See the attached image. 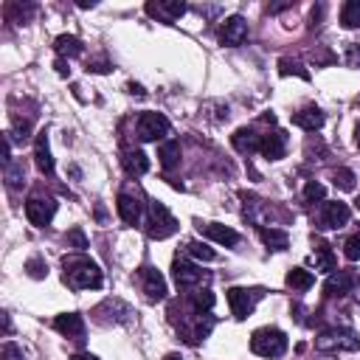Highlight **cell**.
Listing matches in <instances>:
<instances>
[{
    "mask_svg": "<svg viewBox=\"0 0 360 360\" xmlns=\"http://www.w3.org/2000/svg\"><path fill=\"white\" fill-rule=\"evenodd\" d=\"M62 267H65V284L70 290H98L104 276L98 270L96 262L84 259V256H65L62 259Z\"/></svg>",
    "mask_w": 360,
    "mask_h": 360,
    "instance_id": "6da1fadb",
    "label": "cell"
},
{
    "mask_svg": "<svg viewBox=\"0 0 360 360\" xmlns=\"http://www.w3.org/2000/svg\"><path fill=\"white\" fill-rule=\"evenodd\" d=\"M250 352L259 357H281L287 352V335L276 326H262L250 335Z\"/></svg>",
    "mask_w": 360,
    "mask_h": 360,
    "instance_id": "7a4b0ae2",
    "label": "cell"
},
{
    "mask_svg": "<svg viewBox=\"0 0 360 360\" xmlns=\"http://www.w3.org/2000/svg\"><path fill=\"white\" fill-rule=\"evenodd\" d=\"M315 349L318 352H357L360 349V338L346 326L343 329L332 326V329H323L315 338Z\"/></svg>",
    "mask_w": 360,
    "mask_h": 360,
    "instance_id": "3957f363",
    "label": "cell"
},
{
    "mask_svg": "<svg viewBox=\"0 0 360 360\" xmlns=\"http://www.w3.org/2000/svg\"><path fill=\"white\" fill-rule=\"evenodd\" d=\"M174 231H177V219L172 217V211L163 202L152 200L149 202V217H146V236L160 242V239H169Z\"/></svg>",
    "mask_w": 360,
    "mask_h": 360,
    "instance_id": "277c9868",
    "label": "cell"
},
{
    "mask_svg": "<svg viewBox=\"0 0 360 360\" xmlns=\"http://www.w3.org/2000/svg\"><path fill=\"white\" fill-rule=\"evenodd\" d=\"M172 276H174V284H177L180 290H197V287L205 281V273H202L194 262H188L186 256H174V262H172Z\"/></svg>",
    "mask_w": 360,
    "mask_h": 360,
    "instance_id": "5b68a950",
    "label": "cell"
},
{
    "mask_svg": "<svg viewBox=\"0 0 360 360\" xmlns=\"http://www.w3.org/2000/svg\"><path fill=\"white\" fill-rule=\"evenodd\" d=\"M262 298V290H245V287H231L228 290V304H231V315L236 321H245L253 309L256 301Z\"/></svg>",
    "mask_w": 360,
    "mask_h": 360,
    "instance_id": "8992f818",
    "label": "cell"
},
{
    "mask_svg": "<svg viewBox=\"0 0 360 360\" xmlns=\"http://www.w3.org/2000/svg\"><path fill=\"white\" fill-rule=\"evenodd\" d=\"M172 129L169 118L163 112H141L138 115V138L141 141H158V138H166Z\"/></svg>",
    "mask_w": 360,
    "mask_h": 360,
    "instance_id": "52a82bcc",
    "label": "cell"
},
{
    "mask_svg": "<svg viewBox=\"0 0 360 360\" xmlns=\"http://www.w3.org/2000/svg\"><path fill=\"white\" fill-rule=\"evenodd\" d=\"M349 217H352V208H349L346 202L329 200V202H323L321 211H318V225L326 228V231H338V228H343V225L349 222Z\"/></svg>",
    "mask_w": 360,
    "mask_h": 360,
    "instance_id": "ba28073f",
    "label": "cell"
},
{
    "mask_svg": "<svg viewBox=\"0 0 360 360\" xmlns=\"http://www.w3.org/2000/svg\"><path fill=\"white\" fill-rule=\"evenodd\" d=\"M53 214H56V202H53L51 197H31V200L25 202V217H28V222L37 225V228H45V225L53 219Z\"/></svg>",
    "mask_w": 360,
    "mask_h": 360,
    "instance_id": "9c48e42d",
    "label": "cell"
},
{
    "mask_svg": "<svg viewBox=\"0 0 360 360\" xmlns=\"http://www.w3.org/2000/svg\"><path fill=\"white\" fill-rule=\"evenodd\" d=\"M354 290H357V276H354L352 270H338V273H332V276L326 278V284H323L326 298H343V295H349V292H354Z\"/></svg>",
    "mask_w": 360,
    "mask_h": 360,
    "instance_id": "30bf717a",
    "label": "cell"
},
{
    "mask_svg": "<svg viewBox=\"0 0 360 360\" xmlns=\"http://www.w3.org/2000/svg\"><path fill=\"white\" fill-rule=\"evenodd\" d=\"M146 14L160 20V22H177L183 14H186V3L183 0H152L146 3Z\"/></svg>",
    "mask_w": 360,
    "mask_h": 360,
    "instance_id": "8fae6325",
    "label": "cell"
},
{
    "mask_svg": "<svg viewBox=\"0 0 360 360\" xmlns=\"http://www.w3.org/2000/svg\"><path fill=\"white\" fill-rule=\"evenodd\" d=\"M248 39V22H245V17H239V14H233V17H228L222 25H219V42L222 45H242Z\"/></svg>",
    "mask_w": 360,
    "mask_h": 360,
    "instance_id": "7c38bea8",
    "label": "cell"
},
{
    "mask_svg": "<svg viewBox=\"0 0 360 360\" xmlns=\"http://www.w3.org/2000/svg\"><path fill=\"white\" fill-rule=\"evenodd\" d=\"M259 152L267 158V160H281L287 155V132L284 129H273V132H264L262 135V146Z\"/></svg>",
    "mask_w": 360,
    "mask_h": 360,
    "instance_id": "4fadbf2b",
    "label": "cell"
},
{
    "mask_svg": "<svg viewBox=\"0 0 360 360\" xmlns=\"http://www.w3.org/2000/svg\"><path fill=\"white\" fill-rule=\"evenodd\" d=\"M53 329L65 338H73V340H82L84 338V318L79 312H62L53 318Z\"/></svg>",
    "mask_w": 360,
    "mask_h": 360,
    "instance_id": "5bb4252c",
    "label": "cell"
},
{
    "mask_svg": "<svg viewBox=\"0 0 360 360\" xmlns=\"http://www.w3.org/2000/svg\"><path fill=\"white\" fill-rule=\"evenodd\" d=\"M141 284L149 301H160L166 295V278L155 267H141Z\"/></svg>",
    "mask_w": 360,
    "mask_h": 360,
    "instance_id": "9a60e30c",
    "label": "cell"
},
{
    "mask_svg": "<svg viewBox=\"0 0 360 360\" xmlns=\"http://www.w3.org/2000/svg\"><path fill=\"white\" fill-rule=\"evenodd\" d=\"M323 121H326V115H323V110H321V107H315V104H307V107H301V110L292 115V124H295V127H301V129H307V132L321 129V127H323Z\"/></svg>",
    "mask_w": 360,
    "mask_h": 360,
    "instance_id": "2e32d148",
    "label": "cell"
},
{
    "mask_svg": "<svg viewBox=\"0 0 360 360\" xmlns=\"http://www.w3.org/2000/svg\"><path fill=\"white\" fill-rule=\"evenodd\" d=\"M231 143H233V149H236L239 155H253V152H259V146H262V135H256V129H250V127H239V129L231 135Z\"/></svg>",
    "mask_w": 360,
    "mask_h": 360,
    "instance_id": "e0dca14e",
    "label": "cell"
},
{
    "mask_svg": "<svg viewBox=\"0 0 360 360\" xmlns=\"http://www.w3.org/2000/svg\"><path fill=\"white\" fill-rule=\"evenodd\" d=\"M197 228L202 231V236H208V239H214V242H219L225 248H233L239 242V233L233 228L222 225V222H205V225H197Z\"/></svg>",
    "mask_w": 360,
    "mask_h": 360,
    "instance_id": "ac0fdd59",
    "label": "cell"
},
{
    "mask_svg": "<svg viewBox=\"0 0 360 360\" xmlns=\"http://www.w3.org/2000/svg\"><path fill=\"white\" fill-rule=\"evenodd\" d=\"M34 163L42 174H51L53 172V158H51V146H48V132H37V141H34Z\"/></svg>",
    "mask_w": 360,
    "mask_h": 360,
    "instance_id": "d6986e66",
    "label": "cell"
},
{
    "mask_svg": "<svg viewBox=\"0 0 360 360\" xmlns=\"http://www.w3.org/2000/svg\"><path fill=\"white\" fill-rule=\"evenodd\" d=\"M115 208H118V217H121L127 225H138V222H141V202H138V197L121 191L118 200H115Z\"/></svg>",
    "mask_w": 360,
    "mask_h": 360,
    "instance_id": "ffe728a7",
    "label": "cell"
},
{
    "mask_svg": "<svg viewBox=\"0 0 360 360\" xmlns=\"http://www.w3.org/2000/svg\"><path fill=\"white\" fill-rule=\"evenodd\" d=\"M312 262H315V270H321V273H335V253H332V245L323 242V239H315V242H312Z\"/></svg>",
    "mask_w": 360,
    "mask_h": 360,
    "instance_id": "44dd1931",
    "label": "cell"
},
{
    "mask_svg": "<svg viewBox=\"0 0 360 360\" xmlns=\"http://www.w3.org/2000/svg\"><path fill=\"white\" fill-rule=\"evenodd\" d=\"M121 160H124L127 174H146V172H149V158H146L141 149H127Z\"/></svg>",
    "mask_w": 360,
    "mask_h": 360,
    "instance_id": "7402d4cb",
    "label": "cell"
},
{
    "mask_svg": "<svg viewBox=\"0 0 360 360\" xmlns=\"http://www.w3.org/2000/svg\"><path fill=\"white\" fill-rule=\"evenodd\" d=\"M312 284H315V276H312L309 270H304V267H292V270L287 273V287H290L292 292H307Z\"/></svg>",
    "mask_w": 360,
    "mask_h": 360,
    "instance_id": "603a6c76",
    "label": "cell"
},
{
    "mask_svg": "<svg viewBox=\"0 0 360 360\" xmlns=\"http://www.w3.org/2000/svg\"><path fill=\"white\" fill-rule=\"evenodd\" d=\"M259 236L270 250H287V245H290V236L281 228H259Z\"/></svg>",
    "mask_w": 360,
    "mask_h": 360,
    "instance_id": "cb8c5ba5",
    "label": "cell"
},
{
    "mask_svg": "<svg viewBox=\"0 0 360 360\" xmlns=\"http://www.w3.org/2000/svg\"><path fill=\"white\" fill-rule=\"evenodd\" d=\"M53 48H56V53L59 56H79L82 51H84V45H82V39L79 37H73V34H62V37H56V42H53Z\"/></svg>",
    "mask_w": 360,
    "mask_h": 360,
    "instance_id": "d4e9b609",
    "label": "cell"
},
{
    "mask_svg": "<svg viewBox=\"0 0 360 360\" xmlns=\"http://www.w3.org/2000/svg\"><path fill=\"white\" fill-rule=\"evenodd\" d=\"M158 158H160V166L169 172L180 163V141H163L160 149H158Z\"/></svg>",
    "mask_w": 360,
    "mask_h": 360,
    "instance_id": "484cf974",
    "label": "cell"
},
{
    "mask_svg": "<svg viewBox=\"0 0 360 360\" xmlns=\"http://www.w3.org/2000/svg\"><path fill=\"white\" fill-rule=\"evenodd\" d=\"M188 301H191V309H194V312H211V307H214V292H211L208 287H197V290L188 295Z\"/></svg>",
    "mask_w": 360,
    "mask_h": 360,
    "instance_id": "4316f807",
    "label": "cell"
},
{
    "mask_svg": "<svg viewBox=\"0 0 360 360\" xmlns=\"http://www.w3.org/2000/svg\"><path fill=\"white\" fill-rule=\"evenodd\" d=\"M340 25L343 28H360V0H349L340 6Z\"/></svg>",
    "mask_w": 360,
    "mask_h": 360,
    "instance_id": "83f0119b",
    "label": "cell"
},
{
    "mask_svg": "<svg viewBox=\"0 0 360 360\" xmlns=\"http://www.w3.org/2000/svg\"><path fill=\"white\" fill-rule=\"evenodd\" d=\"M37 11V6L34 3H8L6 6V17H8V22H28V17Z\"/></svg>",
    "mask_w": 360,
    "mask_h": 360,
    "instance_id": "f1b7e54d",
    "label": "cell"
},
{
    "mask_svg": "<svg viewBox=\"0 0 360 360\" xmlns=\"http://www.w3.org/2000/svg\"><path fill=\"white\" fill-rule=\"evenodd\" d=\"M3 177H6V183H8L11 188H20V186L25 183V166H22V160H11V163L6 166V172H3Z\"/></svg>",
    "mask_w": 360,
    "mask_h": 360,
    "instance_id": "f546056e",
    "label": "cell"
},
{
    "mask_svg": "<svg viewBox=\"0 0 360 360\" xmlns=\"http://www.w3.org/2000/svg\"><path fill=\"white\" fill-rule=\"evenodd\" d=\"M186 248H188V253H191L194 259H200V262H214V259H217V253H214L205 242H197V239H194V242H188Z\"/></svg>",
    "mask_w": 360,
    "mask_h": 360,
    "instance_id": "4dcf8cb0",
    "label": "cell"
},
{
    "mask_svg": "<svg viewBox=\"0 0 360 360\" xmlns=\"http://www.w3.org/2000/svg\"><path fill=\"white\" fill-rule=\"evenodd\" d=\"M343 256L349 262H360V231H354L346 242H343Z\"/></svg>",
    "mask_w": 360,
    "mask_h": 360,
    "instance_id": "1f68e13d",
    "label": "cell"
},
{
    "mask_svg": "<svg viewBox=\"0 0 360 360\" xmlns=\"http://www.w3.org/2000/svg\"><path fill=\"white\" fill-rule=\"evenodd\" d=\"M326 197V188L321 186V183H315V180H309L307 186H304V202H318V200H323Z\"/></svg>",
    "mask_w": 360,
    "mask_h": 360,
    "instance_id": "d6a6232c",
    "label": "cell"
},
{
    "mask_svg": "<svg viewBox=\"0 0 360 360\" xmlns=\"http://www.w3.org/2000/svg\"><path fill=\"white\" fill-rule=\"evenodd\" d=\"M278 73H281V76L295 73V76H301V79H307V76H309L307 70H301V65H298L295 59H281V62H278Z\"/></svg>",
    "mask_w": 360,
    "mask_h": 360,
    "instance_id": "836d02e7",
    "label": "cell"
},
{
    "mask_svg": "<svg viewBox=\"0 0 360 360\" xmlns=\"http://www.w3.org/2000/svg\"><path fill=\"white\" fill-rule=\"evenodd\" d=\"M6 135H8V141L25 143V141H28V121H20V118H14V129H11V132H6Z\"/></svg>",
    "mask_w": 360,
    "mask_h": 360,
    "instance_id": "e575fe53",
    "label": "cell"
},
{
    "mask_svg": "<svg viewBox=\"0 0 360 360\" xmlns=\"http://www.w3.org/2000/svg\"><path fill=\"white\" fill-rule=\"evenodd\" d=\"M335 186H340L343 191H352L354 188V174L349 172V169H335Z\"/></svg>",
    "mask_w": 360,
    "mask_h": 360,
    "instance_id": "d590c367",
    "label": "cell"
},
{
    "mask_svg": "<svg viewBox=\"0 0 360 360\" xmlns=\"http://www.w3.org/2000/svg\"><path fill=\"white\" fill-rule=\"evenodd\" d=\"M68 248H73V250H87V236L82 233V228H73L70 233H68Z\"/></svg>",
    "mask_w": 360,
    "mask_h": 360,
    "instance_id": "8d00e7d4",
    "label": "cell"
},
{
    "mask_svg": "<svg viewBox=\"0 0 360 360\" xmlns=\"http://www.w3.org/2000/svg\"><path fill=\"white\" fill-rule=\"evenodd\" d=\"M25 270H28L31 278H45V276H48V264H45L42 259H28V262H25Z\"/></svg>",
    "mask_w": 360,
    "mask_h": 360,
    "instance_id": "74e56055",
    "label": "cell"
},
{
    "mask_svg": "<svg viewBox=\"0 0 360 360\" xmlns=\"http://www.w3.org/2000/svg\"><path fill=\"white\" fill-rule=\"evenodd\" d=\"M0 360H25V354H22V349H20L17 343L6 340L3 349H0Z\"/></svg>",
    "mask_w": 360,
    "mask_h": 360,
    "instance_id": "f35d334b",
    "label": "cell"
},
{
    "mask_svg": "<svg viewBox=\"0 0 360 360\" xmlns=\"http://www.w3.org/2000/svg\"><path fill=\"white\" fill-rule=\"evenodd\" d=\"M343 62H346L349 68H360V42H349V45H346Z\"/></svg>",
    "mask_w": 360,
    "mask_h": 360,
    "instance_id": "ab89813d",
    "label": "cell"
},
{
    "mask_svg": "<svg viewBox=\"0 0 360 360\" xmlns=\"http://www.w3.org/2000/svg\"><path fill=\"white\" fill-rule=\"evenodd\" d=\"M321 14H323V6H321V3H318V6H312V11H309V25H318Z\"/></svg>",
    "mask_w": 360,
    "mask_h": 360,
    "instance_id": "60d3db41",
    "label": "cell"
},
{
    "mask_svg": "<svg viewBox=\"0 0 360 360\" xmlns=\"http://www.w3.org/2000/svg\"><path fill=\"white\" fill-rule=\"evenodd\" d=\"M284 8H292V3H276V6H267L270 14H278V11H284Z\"/></svg>",
    "mask_w": 360,
    "mask_h": 360,
    "instance_id": "b9f144b4",
    "label": "cell"
},
{
    "mask_svg": "<svg viewBox=\"0 0 360 360\" xmlns=\"http://www.w3.org/2000/svg\"><path fill=\"white\" fill-rule=\"evenodd\" d=\"M70 360H98L96 354H90V352H79V354H73Z\"/></svg>",
    "mask_w": 360,
    "mask_h": 360,
    "instance_id": "7bdbcfd3",
    "label": "cell"
},
{
    "mask_svg": "<svg viewBox=\"0 0 360 360\" xmlns=\"http://www.w3.org/2000/svg\"><path fill=\"white\" fill-rule=\"evenodd\" d=\"M129 93H135V96H143V87H141V84H129Z\"/></svg>",
    "mask_w": 360,
    "mask_h": 360,
    "instance_id": "ee69618b",
    "label": "cell"
},
{
    "mask_svg": "<svg viewBox=\"0 0 360 360\" xmlns=\"http://www.w3.org/2000/svg\"><path fill=\"white\" fill-rule=\"evenodd\" d=\"M163 360H183V357H180V354H174V352H172V354H166V357H163Z\"/></svg>",
    "mask_w": 360,
    "mask_h": 360,
    "instance_id": "f6af8a7d",
    "label": "cell"
},
{
    "mask_svg": "<svg viewBox=\"0 0 360 360\" xmlns=\"http://www.w3.org/2000/svg\"><path fill=\"white\" fill-rule=\"evenodd\" d=\"M357 301H360V292H357Z\"/></svg>",
    "mask_w": 360,
    "mask_h": 360,
    "instance_id": "bcb514c9",
    "label": "cell"
}]
</instances>
